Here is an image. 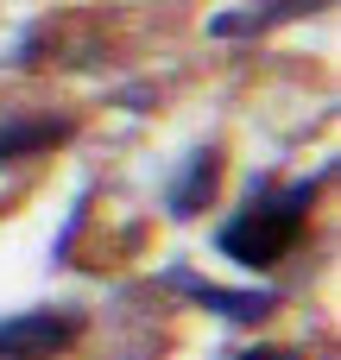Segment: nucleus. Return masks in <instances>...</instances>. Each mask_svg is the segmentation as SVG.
Returning <instances> with one entry per match:
<instances>
[{
	"instance_id": "nucleus-1",
	"label": "nucleus",
	"mask_w": 341,
	"mask_h": 360,
	"mask_svg": "<svg viewBox=\"0 0 341 360\" xmlns=\"http://www.w3.org/2000/svg\"><path fill=\"white\" fill-rule=\"evenodd\" d=\"M310 196H316V184H297V190H285V196L247 202V209L221 228V253H228L234 266H253V272L272 266V259H285V253L297 247V234H304Z\"/></svg>"
},
{
	"instance_id": "nucleus-4",
	"label": "nucleus",
	"mask_w": 341,
	"mask_h": 360,
	"mask_svg": "<svg viewBox=\"0 0 341 360\" xmlns=\"http://www.w3.org/2000/svg\"><path fill=\"white\" fill-rule=\"evenodd\" d=\"M57 139H70V120H57V114L13 120V127H0V158H25V152H44V146H57Z\"/></svg>"
},
{
	"instance_id": "nucleus-5",
	"label": "nucleus",
	"mask_w": 341,
	"mask_h": 360,
	"mask_svg": "<svg viewBox=\"0 0 341 360\" xmlns=\"http://www.w3.org/2000/svg\"><path fill=\"white\" fill-rule=\"evenodd\" d=\"M196 304H209V310H221V316H234V323H253V316H266L272 310V291H215V285H196V278H177Z\"/></svg>"
},
{
	"instance_id": "nucleus-2",
	"label": "nucleus",
	"mask_w": 341,
	"mask_h": 360,
	"mask_svg": "<svg viewBox=\"0 0 341 360\" xmlns=\"http://www.w3.org/2000/svg\"><path fill=\"white\" fill-rule=\"evenodd\" d=\"M76 342V316H13L0 323V360H51L57 348Z\"/></svg>"
},
{
	"instance_id": "nucleus-3",
	"label": "nucleus",
	"mask_w": 341,
	"mask_h": 360,
	"mask_svg": "<svg viewBox=\"0 0 341 360\" xmlns=\"http://www.w3.org/2000/svg\"><path fill=\"white\" fill-rule=\"evenodd\" d=\"M215 184H221V152H196V158L184 165L177 190H171V209H177V215H196V209H209Z\"/></svg>"
},
{
	"instance_id": "nucleus-7",
	"label": "nucleus",
	"mask_w": 341,
	"mask_h": 360,
	"mask_svg": "<svg viewBox=\"0 0 341 360\" xmlns=\"http://www.w3.org/2000/svg\"><path fill=\"white\" fill-rule=\"evenodd\" d=\"M278 13H304V6H316V0H272Z\"/></svg>"
},
{
	"instance_id": "nucleus-6",
	"label": "nucleus",
	"mask_w": 341,
	"mask_h": 360,
	"mask_svg": "<svg viewBox=\"0 0 341 360\" xmlns=\"http://www.w3.org/2000/svg\"><path fill=\"white\" fill-rule=\"evenodd\" d=\"M240 360H304L297 348H253V354H240Z\"/></svg>"
}]
</instances>
